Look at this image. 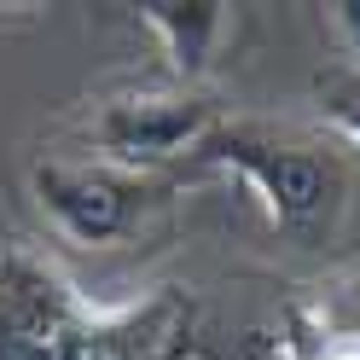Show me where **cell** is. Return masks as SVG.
Here are the masks:
<instances>
[{"mask_svg":"<svg viewBox=\"0 0 360 360\" xmlns=\"http://www.w3.org/2000/svg\"><path fill=\"white\" fill-rule=\"evenodd\" d=\"M314 94H320V110L331 117V128L360 151V70L354 64H331V70H320Z\"/></svg>","mask_w":360,"mask_h":360,"instance_id":"6","label":"cell"},{"mask_svg":"<svg viewBox=\"0 0 360 360\" xmlns=\"http://www.w3.org/2000/svg\"><path fill=\"white\" fill-rule=\"evenodd\" d=\"M221 163H227L250 198L262 204V215L285 233H314L320 221H331L337 210V163L320 157L314 146H297V140H267V134H221Z\"/></svg>","mask_w":360,"mask_h":360,"instance_id":"1","label":"cell"},{"mask_svg":"<svg viewBox=\"0 0 360 360\" xmlns=\"http://www.w3.org/2000/svg\"><path fill=\"white\" fill-rule=\"evenodd\" d=\"M157 360H215V349H210V343H198V337H180V343H169Z\"/></svg>","mask_w":360,"mask_h":360,"instance_id":"8","label":"cell"},{"mask_svg":"<svg viewBox=\"0 0 360 360\" xmlns=\"http://www.w3.org/2000/svg\"><path fill=\"white\" fill-rule=\"evenodd\" d=\"M94 320L30 250H0V360H82Z\"/></svg>","mask_w":360,"mask_h":360,"instance_id":"2","label":"cell"},{"mask_svg":"<svg viewBox=\"0 0 360 360\" xmlns=\"http://www.w3.org/2000/svg\"><path fill=\"white\" fill-rule=\"evenodd\" d=\"M215 128V105L192 87H140V94H117L94 110V146L110 169H157L169 157L204 146Z\"/></svg>","mask_w":360,"mask_h":360,"instance_id":"3","label":"cell"},{"mask_svg":"<svg viewBox=\"0 0 360 360\" xmlns=\"http://www.w3.org/2000/svg\"><path fill=\"white\" fill-rule=\"evenodd\" d=\"M140 18H146V30L163 41L169 64L186 82L210 76L221 41L233 35V6H215V0H151V6H140Z\"/></svg>","mask_w":360,"mask_h":360,"instance_id":"5","label":"cell"},{"mask_svg":"<svg viewBox=\"0 0 360 360\" xmlns=\"http://www.w3.org/2000/svg\"><path fill=\"white\" fill-rule=\"evenodd\" d=\"M331 24H337V35H343V47L354 53V70H360V0L331 6Z\"/></svg>","mask_w":360,"mask_h":360,"instance_id":"7","label":"cell"},{"mask_svg":"<svg viewBox=\"0 0 360 360\" xmlns=\"http://www.w3.org/2000/svg\"><path fill=\"white\" fill-rule=\"evenodd\" d=\"M35 210L53 221L58 238L82 244V250H105L134 233L146 210V180L110 163H35L30 169Z\"/></svg>","mask_w":360,"mask_h":360,"instance_id":"4","label":"cell"},{"mask_svg":"<svg viewBox=\"0 0 360 360\" xmlns=\"http://www.w3.org/2000/svg\"><path fill=\"white\" fill-rule=\"evenodd\" d=\"M326 360H360V354H349V349H337V354H326Z\"/></svg>","mask_w":360,"mask_h":360,"instance_id":"9","label":"cell"}]
</instances>
